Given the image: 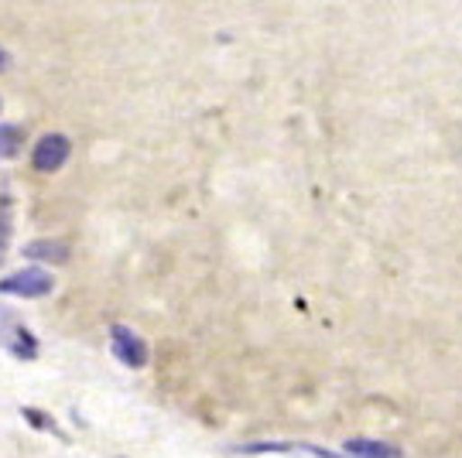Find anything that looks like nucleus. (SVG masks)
I'll list each match as a JSON object with an SVG mask.
<instances>
[{
    "mask_svg": "<svg viewBox=\"0 0 462 458\" xmlns=\"http://www.w3.org/2000/svg\"><path fill=\"white\" fill-rule=\"evenodd\" d=\"M51 288H55V277L41 267H28V271H17L0 281V294H17V298H41Z\"/></svg>",
    "mask_w": 462,
    "mask_h": 458,
    "instance_id": "nucleus-1",
    "label": "nucleus"
},
{
    "mask_svg": "<svg viewBox=\"0 0 462 458\" xmlns=\"http://www.w3.org/2000/svg\"><path fill=\"white\" fill-rule=\"evenodd\" d=\"M72 144L66 134H45L34 144V168L38 171H59L68 161Z\"/></svg>",
    "mask_w": 462,
    "mask_h": 458,
    "instance_id": "nucleus-2",
    "label": "nucleus"
},
{
    "mask_svg": "<svg viewBox=\"0 0 462 458\" xmlns=\"http://www.w3.org/2000/svg\"><path fill=\"white\" fill-rule=\"evenodd\" d=\"M113 353H117L120 363H127V366H144L148 363V346H144V339H137L131 328H123V325H117L113 328Z\"/></svg>",
    "mask_w": 462,
    "mask_h": 458,
    "instance_id": "nucleus-3",
    "label": "nucleus"
},
{
    "mask_svg": "<svg viewBox=\"0 0 462 458\" xmlns=\"http://www.w3.org/2000/svg\"><path fill=\"white\" fill-rule=\"evenodd\" d=\"M346 455L353 458H401V448L387 442H374V438H353L346 442Z\"/></svg>",
    "mask_w": 462,
    "mask_h": 458,
    "instance_id": "nucleus-4",
    "label": "nucleus"
},
{
    "mask_svg": "<svg viewBox=\"0 0 462 458\" xmlns=\"http://www.w3.org/2000/svg\"><path fill=\"white\" fill-rule=\"evenodd\" d=\"M24 254H28V256H41V260H49V264H66V260H68L66 243H45V239L32 243Z\"/></svg>",
    "mask_w": 462,
    "mask_h": 458,
    "instance_id": "nucleus-5",
    "label": "nucleus"
},
{
    "mask_svg": "<svg viewBox=\"0 0 462 458\" xmlns=\"http://www.w3.org/2000/svg\"><path fill=\"white\" fill-rule=\"evenodd\" d=\"M21 148V130L17 127H0V157H11Z\"/></svg>",
    "mask_w": 462,
    "mask_h": 458,
    "instance_id": "nucleus-6",
    "label": "nucleus"
},
{
    "mask_svg": "<svg viewBox=\"0 0 462 458\" xmlns=\"http://www.w3.org/2000/svg\"><path fill=\"white\" fill-rule=\"evenodd\" d=\"M7 239H11V222H7V212H0V260L7 254Z\"/></svg>",
    "mask_w": 462,
    "mask_h": 458,
    "instance_id": "nucleus-7",
    "label": "nucleus"
},
{
    "mask_svg": "<svg viewBox=\"0 0 462 458\" xmlns=\"http://www.w3.org/2000/svg\"><path fill=\"white\" fill-rule=\"evenodd\" d=\"M7 66H11V58H7V51L0 49V72H4V68H7Z\"/></svg>",
    "mask_w": 462,
    "mask_h": 458,
    "instance_id": "nucleus-8",
    "label": "nucleus"
}]
</instances>
